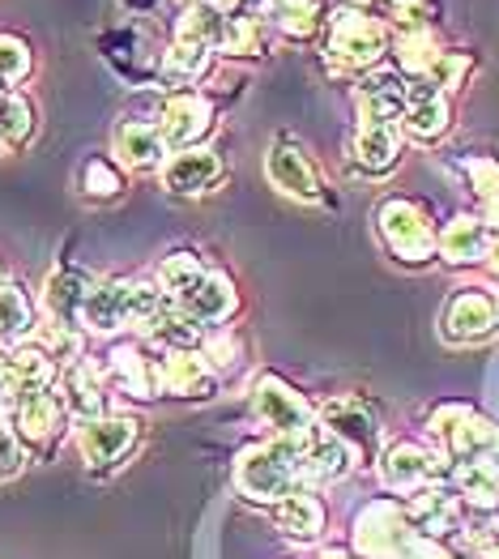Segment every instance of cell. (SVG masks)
Listing matches in <instances>:
<instances>
[{
  "instance_id": "1",
  "label": "cell",
  "mask_w": 499,
  "mask_h": 559,
  "mask_svg": "<svg viewBox=\"0 0 499 559\" xmlns=\"http://www.w3.org/2000/svg\"><path fill=\"white\" fill-rule=\"evenodd\" d=\"M304 457H308V449L286 444V440L252 444L235 462V487L257 504H277L282 496L295 491V478L304 474Z\"/></svg>"
},
{
  "instance_id": "2",
  "label": "cell",
  "mask_w": 499,
  "mask_h": 559,
  "mask_svg": "<svg viewBox=\"0 0 499 559\" xmlns=\"http://www.w3.org/2000/svg\"><path fill=\"white\" fill-rule=\"evenodd\" d=\"M257 415H261V423H270L273 440H286V444H299V449H312L317 444L312 406L304 402V393H295L277 376H265L257 384Z\"/></svg>"
},
{
  "instance_id": "3",
  "label": "cell",
  "mask_w": 499,
  "mask_h": 559,
  "mask_svg": "<svg viewBox=\"0 0 499 559\" xmlns=\"http://www.w3.org/2000/svg\"><path fill=\"white\" fill-rule=\"evenodd\" d=\"M414 521L406 509L389 504V500H376L367 504L359 521H355V547L364 559H402L414 547Z\"/></svg>"
},
{
  "instance_id": "4",
  "label": "cell",
  "mask_w": 499,
  "mask_h": 559,
  "mask_svg": "<svg viewBox=\"0 0 499 559\" xmlns=\"http://www.w3.org/2000/svg\"><path fill=\"white\" fill-rule=\"evenodd\" d=\"M384 26L367 17L364 9H342L329 22V56L342 69H371L384 56Z\"/></svg>"
},
{
  "instance_id": "5",
  "label": "cell",
  "mask_w": 499,
  "mask_h": 559,
  "mask_svg": "<svg viewBox=\"0 0 499 559\" xmlns=\"http://www.w3.org/2000/svg\"><path fill=\"white\" fill-rule=\"evenodd\" d=\"M431 431L444 440V453L453 457L456 466L487 457V453L499 444L496 423L483 419V415H474L470 406H440V411L431 415Z\"/></svg>"
},
{
  "instance_id": "6",
  "label": "cell",
  "mask_w": 499,
  "mask_h": 559,
  "mask_svg": "<svg viewBox=\"0 0 499 559\" xmlns=\"http://www.w3.org/2000/svg\"><path fill=\"white\" fill-rule=\"evenodd\" d=\"M380 235L393 248V257H402L409 265L431 261V252L440 248V239L431 231L427 214L418 205H409V201H384L380 205Z\"/></svg>"
},
{
  "instance_id": "7",
  "label": "cell",
  "mask_w": 499,
  "mask_h": 559,
  "mask_svg": "<svg viewBox=\"0 0 499 559\" xmlns=\"http://www.w3.org/2000/svg\"><path fill=\"white\" fill-rule=\"evenodd\" d=\"M136 436H141V419H133V415H103V419L82 423L78 444H82L91 466H111L133 449Z\"/></svg>"
},
{
  "instance_id": "8",
  "label": "cell",
  "mask_w": 499,
  "mask_h": 559,
  "mask_svg": "<svg viewBox=\"0 0 499 559\" xmlns=\"http://www.w3.org/2000/svg\"><path fill=\"white\" fill-rule=\"evenodd\" d=\"M499 329V299L483 290H461L453 304L444 308V337L465 346V342H483Z\"/></svg>"
},
{
  "instance_id": "9",
  "label": "cell",
  "mask_w": 499,
  "mask_h": 559,
  "mask_svg": "<svg viewBox=\"0 0 499 559\" xmlns=\"http://www.w3.org/2000/svg\"><path fill=\"white\" fill-rule=\"evenodd\" d=\"M210 129H214V107L201 94H176L158 111V133H163L167 145H176V150L197 145Z\"/></svg>"
},
{
  "instance_id": "10",
  "label": "cell",
  "mask_w": 499,
  "mask_h": 559,
  "mask_svg": "<svg viewBox=\"0 0 499 559\" xmlns=\"http://www.w3.org/2000/svg\"><path fill=\"white\" fill-rule=\"evenodd\" d=\"M158 376H163V393H171V397H214L218 393V376L205 364L201 350H171L158 364Z\"/></svg>"
},
{
  "instance_id": "11",
  "label": "cell",
  "mask_w": 499,
  "mask_h": 559,
  "mask_svg": "<svg viewBox=\"0 0 499 559\" xmlns=\"http://www.w3.org/2000/svg\"><path fill=\"white\" fill-rule=\"evenodd\" d=\"M64 419V402L51 393V389H26L13 406V423H17V436L26 444H51L56 431Z\"/></svg>"
},
{
  "instance_id": "12",
  "label": "cell",
  "mask_w": 499,
  "mask_h": 559,
  "mask_svg": "<svg viewBox=\"0 0 499 559\" xmlns=\"http://www.w3.org/2000/svg\"><path fill=\"white\" fill-rule=\"evenodd\" d=\"M440 457L436 453H427L423 444H393L389 453H384V462H380V478H384V487H393V491H418L423 483H431V478H440Z\"/></svg>"
},
{
  "instance_id": "13",
  "label": "cell",
  "mask_w": 499,
  "mask_h": 559,
  "mask_svg": "<svg viewBox=\"0 0 499 559\" xmlns=\"http://www.w3.org/2000/svg\"><path fill=\"white\" fill-rule=\"evenodd\" d=\"M265 171H270L273 188H282L286 197L295 201H317L320 197V176L312 167V158L295 145H273L270 158H265Z\"/></svg>"
},
{
  "instance_id": "14",
  "label": "cell",
  "mask_w": 499,
  "mask_h": 559,
  "mask_svg": "<svg viewBox=\"0 0 499 559\" xmlns=\"http://www.w3.org/2000/svg\"><path fill=\"white\" fill-rule=\"evenodd\" d=\"M223 180V163L218 154L201 150V145H188V150H176L171 163L163 167V185L171 192H210V188Z\"/></svg>"
},
{
  "instance_id": "15",
  "label": "cell",
  "mask_w": 499,
  "mask_h": 559,
  "mask_svg": "<svg viewBox=\"0 0 499 559\" xmlns=\"http://www.w3.org/2000/svg\"><path fill=\"white\" fill-rule=\"evenodd\" d=\"M406 133L418 141H431L440 138L444 129H449V120H453V107H449V98L444 91H436L431 82H409L406 91Z\"/></svg>"
},
{
  "instance_id": "16",
  "label": "cell",
  "mask_w": 499,
  "mask_h": 559,
  "mask_svg": "<svg viewBox=\"0 0 499 559\" xmlns=\"http://www.w3.org/2000/svg\"><path fill=\"white\" fill-rule=\"evenodd\" d=\"M176 304H180L197 325H218V321H227L230 312H235L239 299H235V286H230L223 274H210V270H205V278L197 282L188 295H180Z\"/></svg>"
},
{
  "instance_id": "17",
  "label": "cell",
  "mask_w": 499,
  "mask_h": 559,
  "mask_svg": "<svg viewBox=\"0 0 499 559\" xmlns=\"http://www.w3.org/2000/svg\"><path fill=\"white\" fill-rule=\"evenodd\" d=\"M491 248H496L491 227H487L483 218H470V214L453 218V223L444 227V235H440V252H444V261H449V265H474V261H487V257H491Z\"/></svg>"
},
{
  "instance_id": "18",
  "label": "cell",
  "mask_w": 499,
  "mask_h": 559,
  "mask_svg": "<svg viewBox=\"0 0 499 559\" xmlns=\"http://www.w3.org/2000/svg\"><path fill=\"white\" fill-rule=\"evenodd\" d=\"M320 419H324V427H329V436L346 440V444L359 453V462L376 449V419L367 415L359 402H351V397L329 402V406L320 411Z\"/></svg>"
},
{
  "instance_id": "19",
  "label": "cell",
  "mask_w": 499,
  "mask_h": 559,
  "mask_svg": "<svg viewBox=\"0 0 499 559\" xmlns=\"http://www.w3.org/2000/svg\"><path fill=\"white\" fill-rule=\"evenodd\" d=\"M91 286L94 282L86 278V274H78V270H56L44 286V304H47L51 325H73V321H82V304H86Z\"/></svg>"
},
{
  "instance_id": "20",
  "label": "cell",
  "mask_w": 499,
  "mask_h": 559,
  "mask_svg": "<svg viewBox=\"0 0 499 559\" xmlns=\"http://www.w3.org/2000/svg\"><path fill=\"white\" fill-rule=\"evenodd\" d=\"M406 82L397 73H371L364 86H359V107H364V120H380V124H393L406 116Z\"/></svg>"
},
{
  "instance_id": "21",
  "label": "cell",
  "mask_w": 499,
  "mask_h": 559,
  "mask_svg": "<svg viewBox=\"0 0 499 559\" xmlns=\"http://www.w3.org/2000/svg\"><path fill=\"white\" fill-rule=\"evenodd\" d=\"M273 521H277V530H286L290 538H304V543H312L320 538V530H324V504H320L312 491H290V496H282L277 504H273Z\"/></svg>"
},
{
  "instance_id": "22",
  "label": "cell",
  "mask_w": 499,
  "mask_h": 559,
  "mask_svg": "<svg viewBox=\"0 0 499 559\" xmlns=\"http://www.w3.org/2000/svg\"><path fill=\"white\" fill-rule=\"evenodd\" d=\"M163 154H167V141L163 133L154 129V124H120L116 129V158L124 163V167H133V171H150V167H158L163 163Z\"/></svg>"
},
{
  "instance_id": "23",
  "label": "cell",
  "mask_w": 499,
  "mask_h": 559,
  "mask_svg": "<svg viewBox=\"0 0 499 559\" xmlns=\"http://www.w3.org/2000/svg\"><path fill=\"white\" fill-rule=\"evenodd\" d=\"M397 154H402L397 124L364 120V129H359V138H355V158H359V167L371 171V176H384V171H393Z\"/></svg>"
},
{
  "instance_id": "24",
  "label": "cell",
  "mask_w": 499,
  "mask_h": 559,
  "mask_svg": "<svg viewBox=\"0 0 499 559\" xmlns=\"http://www.w3.org/2000/svg\"><path fill=\"white\" fill-rule=\"evenodd\" d=\"M111 368H116V380L133 393V397H158L163 393V376H158V364L145 359V350L124 342L111 350Z\"/></svg>"
},
{
  "instance_id": "25",
  "label": "cell",
  "mask_w": 499,
  "mask_h": 559,
  "mask_svg": "<svg viewBox=\"0 0 499 559\" xmlns=\"http://www.w3.org/2000/svg\"><path fill=\"white\" fill-rule=\"evenodd\" d=\"M64 411L78 415L82 423L103 419V380H98L94 364L73 359V368L64 376Z\"/></svg>"
},
{
  "instance_id": "26",
  "label": "cell",
  "mask_w": 499,
  "mask_h": 559,
  "mask_svg": "<svg viewBox=\"0 0 499 559\" xmlns=\"http://www.w3.org/2000/svg\"><path fill=\"white\" fill-rule=\"evenodd\" d=\"M82 325L94 333H116L124 325V282H94L82 304Z\"/></svg>"
},
{
  "instance_id": "27",
  "label": "cell",
  "mask_w": 499,
  "mask_h": 559,
  "mask_svg": "<svg viewBox=\"0 0 499 559\" xmlns=\"http://www.w3.org/2000/svg\"><path fill=\"white\" fill-rule=\"evenodd\" d=\"M409 521L418 525V530H427L431 538H440V534H453L456 530V500L449 491H440V487H427V491H418L414 500H409Z\"/></svg>"
},
{
  "instance_id": "28",
  "label": "cell",
  "mask_w": 499,
  "mask_h": 559,
  "mask_svg": "<svg viewBox=\"0 0 499 559\" xmlns=\"http://www.w3.org/2000/svg\"><path fill=\"white\" fill-rule=\"evenodd\" d=\"M145 337H150L154 346H163L167 355H171V350H197V346H201V325L183 312L180 304H167L163 317L145 329Z\"/></svg>"
},
{
  "instance_id": "29",
  "label": "cell",
  "mask_w": 499,
  "mask_h": 559,
  "mask_svg": "<svg viewBox=\"0 0 499 559\" xmlns=\"http://www.w3.org/2000/svg\"><path fill=\"white\" fill-rule=\"evenodd\" d=\"M456 487H461V496H465L470 504H478V509H496L499 504V462L478 457V462L456 466Z\"/></svg>"
},
{
  "instance_id": "30",
  "label": "cell",
  "mask_w": 499,
  "mask_h": 559,
  "mask_svg": "<svg viewBox=\"0 0 499 559\" xmlns=\"http://www.w3.org/2000/svg\"><path fill=\"white\" fill-rule=\"evenodd\" d=\"M355 466H359V453L337 436L317 440L308 449V457H304V474H317V478H346Z\"/></svg>"
},
{
  "instance_id": "31",
  "label": "cell",
  "mask_w": 499,
  "mask_h": 559,
  "mask_svg": "<svg viewBox=\"0 0 499 559\" xmlns=\"http://www.w3.org/2000/svg\"><path fill=\"white\" fill-rule=\"evenodd\" d=\"M31 138H35V107H31V98L0 91V145L22 150Z\"/></svg>"
},
{
  "instance_id": "32",
  "label": "cell",
  "mask_w": 499,
  "mask_h": 559,
  "mask_svg": "<svg viewBox=\"0 0 499 559\" xmlns=\"http://www.w3.org/2000/svg\"><path fill=\"white\" fill-rule=\"evenodd\" d=\"M171 299H167V290L163 286H150V282H124V325H136V329H150L158 317H163V308H167Z\"/></svg>"
},
{
  "instance_id": "33",
  "label": "cell",
  "mask_w": 499,
  "mask_h": 559,
  "mask_svg": "<svg viewBox=\"0 0 499 559\" xmlns=\"http://www.w3.org/2000/svg\"><path fill=\"white\" fill-rule=\"evenodd\" d=\"M9 364H13V376H17V384H22V393L26 389H51V376H56V359L47 355L39 342H22L13 355H9Z\"/></svg>"
},
{
  "instance_id": "34",
  "label": "cell",
  "mask_w": 499,
  "mask_h": 559,
  "mask_svg": "<svg viewBox=\"0 0 499 559\" xmlns=\"http://www.w3.org/2000/svg\"><path fill=\"white\" fill-rule=\"evenodd\" d=\"M265 47V22L252 17V13H230L223 22V35H218V51L227 56H257Z\"/></svg>"
},
{
  "instance_id": "35",
  "label": "cell",
  "mask_w": 499,
  "mask_h": 559,
  "mask_svg": "<svg viewBox=\"0 0 499 559\" xmlns=\"http://www.w3.org/2000/svg\"><path fill=\"white\" fill-rule=\"evenodd\" d=\"M210 56H214V47L192 44V39H176L171 51H167V60H163V69L176 82H201L205 69H210Z\"/></svg>"
},
{
  "instance_id": "36",
  "label": "cell",
  "mask_w": 499,
  "mask_h": 559,
  "mask_svg": "<svg viewBox=\"0 0 499 559\" xmlns=\"http://www.w3.org/2000/svg\"><path fill=\"white\" fill-rule=\"evenodd\" d=\"M35 325V312H31V299L22 295V286H0V342H17L26 337Z\"/></svg>"
},
{
  "instance_id": "37",
  "label": "cell",
  "mask_w": 499,
  "mask_h": 559,
  "mask_svg": "<svg viewBox=\"0 0 499 559\" xmlns=\"http://www.w3.org/2000/svg\"><path fill=\"white\" fill-rule=\"evenodd\" d=\"M436 56H440V47L431 44V35L423 31V22H409L406 31H402V39H397V60H402V69L427 78V69L436 64Z\"/></svg>"
},
{
  "instance_id": "38",
  "label": "cell",
  "mask_w": 499,
  "mask_h": 559,
  "mask_svg": "<svg viewBox=\"0 0 499 559\" xmlns=\"http://www.w3.org/2000/svg\"><path fill=\"white\" fill-rule=\"evenodd\" d=\"M273 4V17H277V26L290 35V39H308L312 31H317V0H270Z\"/></svg>"
},
{
  "instance_id": "39",
  "label": "cell",
  "mask_w": 499,
  "mask_h": 559,
  "mask_svg": "<svg viewBox=\"0 0 499 559\" xmlns=\"http://www.w3.org/2000/svg\"><path fill=\"white\" fill-rule=\"evenodd\" d=\"M158 274H163V290H171V295L180 299V295H188L197 282L205 278V265H201L192 252H176V257H167V261H163V270H158Z\"/></svg>"
},
{
  "instance_id": "40",
  "label": "cell",
  "mask_w": 499,
  "mask_h": 559,
  "mask_svg": "<svg viewBox=\"0 0 499 559\" xmlns=\"http://www.w3.org/2000/svg\"><path fill=\"white\" fill-rule=\"evenodd\" d=\"M470 180L478 188V197H483V205H487V218L499 223V163L491 158H470Z\"/></svg>"
},
{
  "instance_id": "41",
  "label": "cell",
  "mask_w": 499,
  "mask_h": 559,
  "mask_svg": "<svg viewBox=\"0 0 499 559\" xmlns=\"http://www.w3.org/2000/svg\"><path fill=\"white\" fill-rule=\"evenodd\" d=\"M31 73V47L17 35H0V86H13Z\"/></svg>"
},
{
  "instance_id": "42",
  "label": "cell",
  "mask_w": 499,
  "mask_h": 559,
  "mask_svg": "<svg viewBox=\"0 0 499 559\" xmlns=\"http://www.w3.org/2000/svg\"><path fill=\"white\" fill-rule=\"evenodd\" d=\"M82 188H86V197H94V201H111V197L124 188V180H120V171H116L111 163L91 158V163L82 167Z\"/></svg>"
},
{
  "instance_id": "43",
  "label": "cell",
  "mask_w": 499,
  "mask_h": 559,
  "mask_svg": "<svg viewBox=\"0 0 499 559\" xmlns=\"http://www.w3.org/2000/svg\"><path fill=\"white\" fill-rule=\"evenodd\" d=\"M465 69H470V56H461V51H440L436 56V64L427 69V78L423 82H431L436 91H453V86H461V78H465Z\"/></svg>"
},
{
  "instance_id": "44",
  "label": "cell",
  "mask_w": 499,
  "mask_h": 559,
  "mask_svg": "<svg viewBox=\"0 0 499 559\" xmlns=\"http://www.w3.org/2000/svg\"><path fill=\"white\" fill-rule=\"evenodd\" d=\"M22 469V449H17V431H9L4 423H0V483L4 478H13Z\"/></svg>"
},
{
  "instance_id": "45",
  "label": "cell",
  "mask_w": 499,
  "mask_h": 559,
  "mask_svg": "<svg viewBox=\"0 0 499 559\" xmlns=\"http://www.w3.org/2000/svg\"><path fill=\"white\" fill-rule=\"evenodd\" d=\"M17 397H22V384H17V376H13L9 355H0V411H13Z\"/></svg>"
},
{
  "instance_id": "46",
  "label": "cell",
  "mask_w": 499,
  "mask_h": 559,
  "mask_svg": "<svg viewBox=\"0 0 499 559\" xmlns=\"http://www.w3.org/2000/svg\"><path fill=\"white\" fill-rule=\"evenodd\" d=\"M235 355H239V346L230 342L227 333H223V337H205V359H214V364H235Z\"/></svg>"
},
{
  "instance_id": "47",
  "label": "cell",
  "mask_w": 499,
  "mask_h": 559,
  "mask_svg": "<svg viewBox=\"0 0 499 559\" xmlns=\"http://www.w3.org/2000/svg\"><path fill=\"white\" fill-rule=\"evenodd\" d=\"M402 559H453V556H449V551H444L436 538H414V547H409Z\"/></svg>"
},
{
  "instance_id": "48",
  "label": "cell",
  "mask_w": 499,
  "mask_h": 559,
  "mask_svg": "<svg viewBox=\"0 0 499 559\" xmlns=\"http://www.w3.org/2000/svg\"><path fill=\"white\" fill-rule=\"evenodd\" d=\"M197 4H205V9H214V13H223V17H230L243 0H197Z\"/></svg>"
},
{
  "instance_id": "49",
  "label": "cell",
  "mask_w": 499,
  "mask_h": 559,
  "mask_svg": "<svg viewBox=\"0 0 499 559\" xmlns=\"http://www.w3.org/2000/svg\"><path fill=\"white\" fill-rule=\"evenodd\" d=\"M320 559H355V556H346V551H324Z\"/></svg>"
},
{
  "instance_id": "50",
  "label": "cell",
  "mask_w": 499,
  "mask_h": 559,
  "mask_svg": "<svg viewBox=\"0 0 499 559\" xmlns=\"http://www.w3.org/2000/svg\"><path fill=\"white\" fill-rule=\"evenodd\" d=\"M491 265H496V274H499V243L491 248Z\"/></svg>"
},
{
  "instance_id": "51",
  "label": "cell",
  "mask_w": 499,
  "mask_h": 559,
  "mask_svg": "<svg viewBox=\"0 0 499 559\" xmlns=\"http://www.w3.org/2000/svg\"><path fill=\"white\" fill-rule=\"evenodd\" d=\"M243 4H248V9H261V4H270V0H243Z\"/></svg>"
},
{
  "instance_id": "52",
  "label": "cell",
  "mask_w": 499,
  "mask_h": 559,
  "mask_svg": "<svg viewBox=\"0 0 499 559\" xmlns=\"http://www.w3.org/2000/svg\"><path fill=\"white\" fill-rule=\"evenodd\" d=\"M0 286H4V265H0Z\"/></svg>"
},
{
  "instance_id": "53",
  "label": "cell",
  "mask_w": 499,
  "mask_h": 559,
  "mask_svg": "<svg viewBox=\"0 0 499 559\" xmlns=\"http://www.w3.org/2000/svg\"><path fill=\"white\" fill-rule=\"evenodd\" d=\"M355 4H371V0H355Z\"/></svg>"
}]
</instances>
